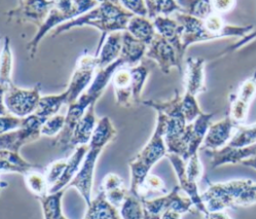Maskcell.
<instances>
[{
  "mask_svg": "<svg viewBox=\"0 0 256 219\" xmlns=\"http://www.w3.org/2000/svg\"><path fill=\"white\" fill-rule=\"evenodd\" d=\"M133 16L120 1H102L92 10L56 28L52 37H56L72 28L84 26L97 28L101 32V37L94 54L96 55L110 33L127 31L128 22Z\"/></svg>",
  "mask_w": 256,
  "mask_h": 219,
  "instance_id": "6da1fadb",
  "label": "cell"
},
{
  "mask_svg": "<svg viewBox=\"0 0 256 219\" xmlns=\"http://www.w3.org/2000/svg\"><path fill=\"white\" fill-rule=\"evenodd\" d=\"M142 103L154 109L156 112H162L166 115L167 120L164 139L167 151L187 161L190 143V127L182 112V96L178 91H175L174 96L170 100H146Z\"/></svg>",
  "mask_w": 256,
  "mask_h": 219,
  "instance_id": "7a4b0ae2",
  "label": "cell"
},
{
  "mask_svg": "<svg viewBox=\"0 0 256 219\" xmlns=\"http://www.w3.org/2000/svg\"><path fill=\"white\" fill-rule=\"evenodd\" d=\"M117 131L111 119L108 116L99 118L97 126L94 130L92 138L89 143L88 152L83 160L81 168L75 178L70 182L67 188L74 187L80 193L88 206L91 201L92 186L94 180V172L97 160L103 149L114 140Z\"/></svg>",
  "mask_w": 256,
  "mask_h": 219,
  "instance_id": "3957f363",
  "label": "cell"
},
{
  "mask_svg": "<svg viewBox=\"0 0 256 219\" xmlns=\"http://www.w3.org/2000/svg\"><path fill=\"white\" fill-rule=\"evenodd\" d=\"M156 115L153 134L144 147L128 162L130 168L129 191L137 197H139V190L150 174L151 168L168 154L164 139L167 117L162 112H156Z\"/></svg>",
  "mask_w": 256,
  "mask_h": 219,
  "instance_id": "277c9868",
  "label": "cell"
},
{
  "mask_svg": "<svg viewBox=\"0 0 256 219\" xmlns=\"http://www.w3.org/2000/svg\"><path fill=\"white\" fill-rule=\"evenodd\" d=\"M201 197L208 212L248 207L256 204V182L251 179H234L209 183Z\"/></svg>",
  "mask_w": 256,
  "mask_h": 219,
  "instance_id": "5b68a950",
  "label": "cell"
},
{
  "mask_svg": "<svg viewBox=\"0 0 256 219\" xmlns=\"http://www.w3.org/2000/svg\"><path fill=\"white\" fill-rule=\"evenodd\" d=\"M99 4V1L92 0H72V1H55L52 9L50 10L45 22L37 28L35 36L29 41L27 50L30 58H34L40 41L45 35L52 29H56L59 26L70 22L86 12L92 10Z\"/></svg>",
  "mask_w": 256,
  "mask_h": 219,
  "instance_id": "8992f818",
  "label": "cell"
},
{
  "mask_svg": "<svg viewBox=\"0 0 256 219\" xmlns=\"http://www.w3.org/2000/svg\"><path fill=\"white\" fill-rule=\"evenodd\" d=\"M40 84H36L33 88L24 89L12 84L9 88L1 91V106L19 118H25L36 111L40 101Z\"/></svg>",
  "mask_w": 256,
  "mask_h": 219,
  "instance_id": "52a82bcc",
  "label": "cell"
},
{
  "mask_svg": "<svg viewBox=\"0 0 256 219\" xmlns=\"http://www.w3.org/2000/svg\"><path fill=\"white\" fill-rule=\"evenodd\" d=\"M144 207V216L148 219H160L167 210L186 214L195 209L191 199L181 190L180 186H175L165 195L153 199H141Z\"/></svg>",
  "mask_w": 256,
  "mask_h": 219,
  "instance_id": "ba28073f",
  "label": "cell"
},
{
  "mask_svg": "<svg viewBox=\"0 0 256 219\" xmlns=\"http://www.w3.org/2000/svg\"><path fill=\"white\" fill-rule=\"evenodd\" d=\"M45 121L34 113L23 118L20 128L0 135V149L19 153L22 146L41 137V128Z\"/></svg>",
  "mask_w": 256,
  "mask_h": 219,
  "instance_id": "9c48e42d",
  "label": "cell"
},
{
  "mask_svg": "<svg viewBox=\"0 0 256 219\" xmlns=\"http://www.w3.org/2000/svg\"><path fill=\"white\" fill-rule=\"evenodd\" d=\"M97 100L98 98L85 90L75 102L68 105V109L65 114L64 128L62 129L60 134L56 136V138L52 141L53 146H57L64 151L68 150L72 134L77 124L85 114L86 110L92 104H96Z\"/></svg>",
  "mask_w": 256,
  "mask_h": 219,
  "instance_id": "30bf717a",
  "label": "cell"
},
{
  "mask_svg": "<svg viewBox=\"0 0 256 219\" xmlns=\"http://www.w3.org/2000/svg\"><path fill=\"white\" fill-rule=\"evenodd\" d=\"M97 70L98 63L97 58L94 55L86 54L78 59L74 72L66 88L68 93V105L75 102L90 86Z\"/></svg>",
  "mask_w": 256,
  "mask_h": 219,
  "instance_id": "8fae6325",
  "label": "cell"
},
{
  "mask_svg": "<svg viewBox=\"0 0 256 219\" xmlns=\"http://www.w3.org/2000/svg\"><path fill=\"white\" fill-rule=\"evenodd\" d=\"M54 4L55 1L21 0L5 14L8 21L14 20L18 23L31 22L39 28L45 22Z\"/></svg>",
  "mask_w": 256,
  "mask_h": 219,
  "instance_id": "7c38bea8",
  "label": "cell"
},
{
  "mask_svg": "<svg viewBox=\"0 0 256 219\" xmlns=\"http://www.w3.org/2000/svg\"><path fill=\"white\" fill-rule=\"evenodd\" d=\"M145 56L154 60L164 74H169L173 68H177L182 73V67L178 62L175 49L165 38L157 33L148 45Z\"/></svg>",
  "mask_w": 256,
  "mask_h": 219,
  "instance_id": "4fadbf2b",
  "label": "cell"
},
{
  "mask_svg": "<svg viewBox=\"0 0 256 219\" xmlns=\"http://www.w3.org/2000/svg\"><path fill=\"white\" fill-rule=\"evenodd\" d=\"M256 96V72L246 79L239 87L238 92L231 96L229 116L238 125L246 120L250 104Z\"/></svg>",
  "mask_w": 256,
  "mask_h": 219,
  "instance_id": "5bb4252c",
  "label": "cell"
},
{
  "mask_svg": "<svg viewBox=\"0 0 256 219\" xmlns=\"http://www.w3.org/2000/svg\"><path fill=\"white\" fill-rule=\"evenodd\" d=\"M166 157L168 158L174 169L181 190L191 199L195 209L199 213H201L202 215L207 214L208 211L203 203L201 194L199 193L197 183H190L186 178V161H184L180 156L175 154L168 153Z\"/></svg>",
  "mask_w": 256,
  "mask_h": 219,
  "instance_id": "9a60e30c",
  "label": "cell"
},
{
  "mask_svg": "<svg viewBox=\"0 0 256 219\" xmlns=\"http://www.w3.org/2000/svg\"><path fill=\"white\" fill-rule=\"evenodd\" d=\"M211 159V167L217 168L227 164H238L256 156V144L246 147H233L226 145L218 150H206Z\"/></svg>",
  "mask_w": 256,
  "mask_h": 219,
  "instance_id": "2e32d148",
  "label": "cell"
},
{
  "mask_svg": "<svg viewBox=\"0 0 256 219\" xmlns=\"http://www.w3.org/2000/svg\"><path fill=\"white\" fill-rule=\"evenodd\" d=\"M235 127H238V125L229 115L216 123H212L208 129L201 149L218 150L223 148L232 139Z\"/></svg>",
  "mask_w": 256,
  "mask_h": 219,
  "instance_id": "e0dca14e",
  "label": "cell"
},
{
  "mask_svg": "<svg viewBox=\"0 0 256 219\" xmlns=\"http://www.w3.org/2000/svg\"><path fill=\"white\" fill-rule=\"evenodd\" d=\"M156 33L165 38L175 49L180 66L186 50L182 44V26L175 18L160 16L152 20Z\"/></svg>",
  "mask_w": 256,
  "mask_h": 219,
  "instance_id": "ac0fdd59",
  "label": "cell"
},
{
  "mask_svg": "<svg viewBox=\"0 0 256 219\" xmlns=\"http://www.w3.org/2000/svg\"><path fill=\"white\" fill-rule=\"evenodd\" d=\"M185 65L184 93L197 96L205 92V60L201 57H189L186 59Z\"/></svg>",
  "mask_w": 256,
  "mask_h": 219,
  "instance_id": "d6986e66",
  "label": "cell"
},
{
  "mask_svg": "<svg viewBox=\"0 0 256 219\" xmlns=\"http://www.w3.org/2000/svg\"><path fill=\"white\" fill-rule=\"evenodd\" d=\"M98 120L99 119L95 114V104H92L86 110L85 114L77 124L72 134L68 150L75 149L76 147L82 145H89L94 130L97 126Z\"/></svg>",
  "mask_w": 256,
  "mask_h": 219,
  "instance_id": "ffe728a7",
  "label": "cell"
},
{
  "mask_svg": "<svg viewBox=\"0 0 256 219\" xmlns=\"http://www.w3.org/2000/svg\"><path fill=\"white\" fill-rule=\"evenodd\" d=\"M116 104L120 107L131 108L134 106L133 84L129 69H118L112 78Z\"/></svg>",
  "mask_w": 256,
  "mask_h": 219,
  "instance_id": "44dd1931",
  "label": "cell"
},
{
  "mask_svg": "<svg viewBox=\"0 0 256 219\" xmlns=\"http://www.w3.org/2000/svg\"><path fill=\"white\" fill-rule=\"evenodd\" d=\"M89 145L78 146L74 149L72 155L67 159V164L61 178L49 189V193H56L61 190H66L70 182L75 178L79 172L83 160L88 152Z\"/></svg>",
  "mask_w": 256,
  "mask_h": 219,
  "instance_id": "7402d4cb",
  "label": "cell"
},
{
  "mask_svg": "<svg viewBox=\"0 0 256 219\" xmlns=\"http://www.w3.org/2000/svg\"><path fill=\"white\" fill-rule=\"evenodd\" d=\"M123 32L110 33L96 55L98 69H103L120 58Z\"/></svg>",
  "mask_w": 256,
  "mask_h": 219,
  "instance_id": "603a6c76",
  "label": "cell"
},
{
  "mask_svg": "<svg viewBox=\"0 0 256 219\" xmlns=\"http://www.w3.org/2000/svg\"><path fill=\"white\" fill-rule=\"evenodd\" d=\"M147 49V44L136 39L127 31L123 32L120 58L125 62V64H128L131 67L139 65L142 58L146 55Z\"/></svg>",
  "mask_w": 256,
  "mask_h": 219,
  "instance_id": "cb8c5ba5",
  "label": "cell"
},
{
  "mask_svg": "<svg viewBox=\"0 0 256 219\" xmlns=\"http://www.w3.org/2000/svg\"><path fill=\"white\" fill-rule=\"evenodd\" d=\"M214 113H202L194 122L189 123L190 127V143L188 148V159L193 155L198 154L199 149L203 144Z\"/></svg>",
  "mask_w": 256,
  "mask_h": 219,
  "instance_id": "d4e9b609",
  "label": "cell"
},
{
  "mask_svg": "<svg viewBox=\"0 0 256 219\" xmlns=\"http://www.w3.org/2000/svg\"><path fill=\"white\" fill-rule=\"evenodd\" d=\"M101 186L107 200L119 209L129 194V190L125 187L123 179L115 173H108L103 178Z\"/></svg>",
  "mask_w": 256,
  "mask_h": 219,
  "instance_id": "484cf974",
  "label": "cell"
},
{
  "mask_svg": "<svg viewBox=\"0 0 256 219\" xmlns=\"http://www.w3.org/2000/svg\"><path fill=\"white\" fill-rule=\"evenodd\" d=\"M83 219H122L119 209L114 207L101 190L87 206Z\"/></svg>",
  "mask_w": 256,
  "mask_h": 219,
  "instance_id": "4316f807",
  "label": "cell"
},
{
  "mask_svg": "<svg viewBox=\"0 0 256 219\" xmlns=\"http://www.w3.org/2000/svg\"><path fill=\"white\" fill-rule=\"evenodd\" d=\"M0 164L1 173H18L25 176L28 172L39 168L22 158L18 152L0 149Z\"/></svg>",
  "mask_w": 256,
  "mask_h": 219,
  "instance_id": "83f0119b",
  "label": "cell"
},
{
  "mask_svg": "<svg viewBox=\"0 0 256 219\" xmlns=\"http://www.w3.org/2000/svg\"><path fill=\"white\" fill-rule=\"evenodd\" d=\"M64 105H68V93L66 90L59 94L44 95L41 96L34 114L47 120L59 114L58 112Z\"/></svg>",
  "mask_w": 256,
  "mask_h": 219,
  "instance_id": "f1b7e54d",
  "label": "cell"
},
{
  "mask_svg": "<svg viewBox=\"0 0 256 219\" xmlns=\"http://www.w3.org/2000/svg\"><path fill=\"white\" fill-rule=\"evenodd\" d=\"M127 32L136 39L149 45L156 35V30L153 21L148 17L133 16L127 26Z\"/></svg>",
  "mask_w": 256,
  "mask_h": 219,
  "instance_id": "f546056e",
  "label": "cell"
},
{
  "mask_svg": "<svg viewBox=\"0 0 256 219\" xmlns=\"http://www.w3.org/2000/svg\"><path fill=\"white\" fill-rule=\"evenodd\" d=\"M13 71V54L10 45V38L4 37L3 48L1 52V65H0V85L1 91L9 88L13 83L12 81Z\"/></svg>",
  "mask_w": 256,
  "mask_h": 219,
  "instance_id": "4dcf8cb0",
  "label": "cell"
},
{
  "mask_svg": "<svg viewBox=\"0 0 256 219\" xmlns=\"http://www.w3.org/2000/svg\"><path fill=\"white\" fill-rule=\"evenodd\" d=\"M65 190L56 193H49L46 196L38 198L43 212L44 219H59L62 213V198Z\"/></svg>",
  "mask_w": 256,
  "mask_h": 219,
  "instance_id": "1f68e13d",
  "label": "cell"
},
{
  "mask_svg": "<svg viewBox=\"0 0 256 219\" xmlns=\"http://www.w3.org/2000/svg\"><path fill=\"white\" fill-rule=\"evenodd\" d=\"M148 9V18L153 20L157 17L164 16L170 17L169 15L173 13H182L183 8L178 1L164 0V1H146Z\"/></svg>",
  "mask_w": 256,
  "mask_h": 219,
  "instance_id": "d6a6232c",
  "label": "cell"
},
{
  "mask_svg": "<svg viewBox=\"0 0 256 219\" xmlns=\"http://www.w3.org/2000/svg\"><path fill=\"white\" fill-rule=\"evenodd\" d=\"M183 8L184 14L200 20H206L215 13L212 1H178Z\"/></svg>",
  "mask_w": 256,
  "mask_h": 219,
  "instance_id": "836d02e7",
  "label": "cell"
},
{
  "mask_svg": "<svg viewBox=\"0 0 256 219\" xmlns=\"http://www.w3.org/2000/svg\"><path fill=\"white\" fill-rule=\"evenodd\" d=\"M122 219H144V207L141 198L130 193L119 208Z\"/></svg>",
  "mask_w": 256,
  "mask_h": 219,
  "instance_id": "e575fe53",
  "label": "cell"
},
{
  "mask_svg": "<svg viewBox=\"0 0 256 219\" xmlns=\"http://www.w3.org/2000/svg\"><path fill=\"white\" fill-rule=\"evenodd\" d=\"M129 70L131 73L132 84H133V100H134V104L137 105L141 102V95H142V91L144 89L146 80L149 76V70L143 63L130 67Z\"/></svg>",
  "mask_w": 256,
  "mask_h": 219,
  "instance_id": "d590c367",
  "label": "cell"
},
{
  "mask_svg": "<svg viewBox=\"0 0 256 219\" xmlns=\"http://www.w3.org/2000/svg\"><path fill=\"white\" fill-rule=\"evenodd\" d=\"M253 144H256V123L238 126L237 131L228 143L233 147H246Z\"/></svg>",
  "mask_w": 256,
  "mask_h": 219,
  "instance_id": "8d00e7d4",
  "label": "cell"
},
{
  "mask_svg": "<svg viewBox=\"0 0 256 219\" xmlns=\"http://www.w3.org/2000/svg\"><path fill=\"white\" fill-rule=\"evenodd\" d=\"M24 180L28 189L38 198L49 194V185L42 173L32 170L24 176Z\"/></svg>",
  "mask_w": 256,
  "mask_h": 219,
  "instance_id": "74e56055",
  "label": "cell"
},
{
  "mask_svg": "<svg viewBox=\"0 0 256 219\" xmlns=\"http://www.w3.org/2000/svg\"><path fill=\"white\" fill-rule=\"evenodd\" d=\"M182 112L188 124L194 122L203 113L198 105L196 96L188 93L182 95Z\"/></svg>",
  "mask_w": 256,
  "mask_h": 219,
  "instance_id": "f35d334b",
  "label": "cell"
},
{
  "mask_svg": "<svg viewBox=\"0 0 256 219\" xmlns=\"http://www.w3.org/2000/svg\"><path fill=\"white\" fill-rule=\"evenodd\" d=\"M150 192H157L162 195H165L168 193V190H167V187H166L164 181L157 175H154L151 173L147 176L144 183L142 184V186L139 190V197L141 199H143L145 194L150 193Z\"/></svg>",
  "mask_w": 256,
  "mask_h": 219,
  "instance_id": "ab89813d",
  "label": "cell"
},
{
  "mask_svg": "<svg viewBox=\"0 0 256 219\" xmlns=\"http://www.w3.org/2000/svg\"><path fill=\"white\" fill-rule=\"evenodd\" d=\"M65 125V115L57 114L49 119H47L42 128H41V136L46 137H54L58 136Z\"/></svg>",
  "mask_w": 256,
  "mask_h": 219,
  "instance_id": "60d3db41",
  "label": "cell"
},
{
  "mask_svg": "<svg viewBox=\"0 0 256 219\" xmlns=\"http://www.w3.org/2000/svg\"><path fill=\"white\" fill-rule=\"evenodd\" d=\"M203 175V167L199 155H193L186 161V178L190 183H198Z\"/></svg>",
  "mask_w": 256,
  "mask_h": 219,
  "instance_id": "b9f144b4",
  "label": "cell"
},
{
  "mask_svg": "<svg viewBox=\"0 0 256 219\" xmlns=\"http://www.w3.org/2000/svg\"><path fill=\"white\" fill-rule=\"evenodd\" d=\"M66 164H67V160L62 159V160L54 161L48 166L46 173L44 175H45L46 181L49 185V189L61 178V176L65 170Z\"/></svg>",
  "mask_w": 256,
  "mask_h": 219,
  "instance_id": "7bdbcfd3",
  "label": "cell"
},
{
  "mask_svg": "<svg viewBox=\"0 0 256 219\" xmlns=\"http://www.w3.org/2000/svg\"><path fill=\"white\" fill-rule=\"evenodd\" d=\"M23 118L16 117L7 112H1L0 116V135L17 130L22 125Z\"/></svg>",
  "mask_w": 256,
  "mask_h": 219,
  "instance_id": "ee69618b",
  "label": "cell"
},
{
  "mask_svg": "<svg viewBox=\"0 0 256 219\" xmlns=\"http://www.w3.org/2000/svg\"><path fill=\"white\" fill-rule=\"evenodd\" d=\"M121 4L134 16L148 17L146 1H120Z\"/></svg>",
  "mask_w": 256,
  "mask_h": 219,
  "instance_id": "f6af8a7d",
  "label": "cell"
},
{
  "mask_svg": "<svg viewBox=\"0 0 256 219\" xmlns=\"http://www.w3.org/2000/svg\"><path fill=\"white\" fill-rule=\"evenodd\" d=\"M212 4H213L215 13L221 15V13H225L227 11L232 10L236 5V2L229 1V0H219V1H212Z\"/></svg>",
  "mask_w": 256,
  "mask_h": 219,
  "instance_id": "bcb514c9",
  "label": "cell"
},
{
  "mask_svg": "<svg viewBox=\"0 0 256 219\" xmlns=\"http://www.w3.org/2000/svg\"><path fill=\"white\" fill-rule=\"evenodd\" d=\"M202 216H203V219H232L225 211L208 212L207 214Z\"/></svg>",
  "mask_w": 256,
  "mask_h": 219,
  "instance_id": "7dc6e473",
  "label": "cell"
},
{
  "mask_svg": "<svg viewBox=\"0 0 256 219\" xmlns=\"http://www.w3.org/2000/svg\"><path fill=\"white\" fill-rule=\"evenodd\" d=\"M160 219H182V214L174 210L165 211Z\"/></svg>",
  "mask_w": 256,
  "mask_h": 219,
  "instance_id": "c3c4849f",
  "label": "cell"
},
{
  "mask_svg": "<svg viewBox=\"0 0 256 219\" xmlns=\"http://www.w3.org/2000/svg\"><path fill=\"white\" fill-rule=\"evenodd\" d=\"M242 164L245 165V166L251 167V168H253V169L256 170V156H255V157H252V158H249V159H247V160H245V161H243Z\"/></svg>",
  "mask_w": 256,
  "mask_h": 219,
  "instance_id": "681fc988",
  "label": "cell"
},
{
  "mask_svg": "<svg viewBox=\"0 0 256 219\" xmlns=\"http://www.w3.org/2000/svg\"><path fill=\"white\" fill-rule=\"evenodd\" d=\"M59 219H67V218H66V216L63 214V215H62V216H61Z\"/></svg>",
  "mask_w": 256,
  "mask_h": 219,
  "instance_id": "f907efd6",
  "label": "cell"
},
{
  "mask_svg": "<svg viewBox=\"0 0 256 219\" xmlns=\"http://www.w3.org/2000/svg\"><path fill=\"white\" fill-rule=\"evenodd\" d=\"M144 219H148V218H146V217H145V216H144Z\"/></svg>",
  "mask_w": 256,
  "mask_h": 219,
  "instance_id": "816d5d0a",
  "label": "cell"
}]
</instances>
